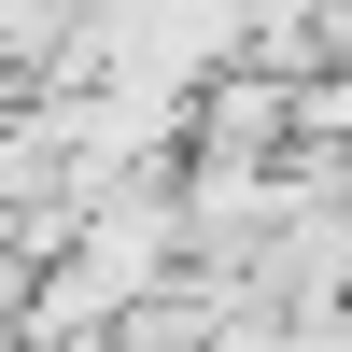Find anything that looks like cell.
Masks as SVG:
<instances>
[{
  "label": "cell",
  "mask_w": 352,
  "mask_h": 352,
  "mask_svg": "<svg viewBox=\"0 0 352 352\" xmlns=\"http://www.w3.org/2000/svg\"><path fill=\"white\" fill-rule=\"evenodd\" d=\"M184 155H296V85L226 56V71L184 85Z\"/></svg>",
  "instance_id": "cell-1"
}]
</instances>
